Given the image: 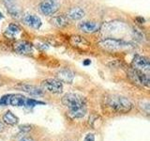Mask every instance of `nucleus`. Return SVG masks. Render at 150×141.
Returning a JSON list of instances; mask_svg holds the SVG:
<instances>
[{
  "label": "nucleus",
  "instance_id": "nucleus-8",
  "mask_svg": "<svg viewBox=\"0 0 150 141\" xmlns=\"http://www.w3.org/2000/svg\"><path fill=\"white\" fill-rule=\"evenodd\" d=\"M129 76L130 78L133 80V82L141 84L143 86H149V77L147 74H144L143 72H140L138 70L131 69L129 70Z\"/></svg>",
  "mask_w": 150,
  "mask_h": 141
},
{
  "label": "nucleus",
  "instance_id": "nucleus-25",
  "mask_svg": "<svg viewBox=\"0 0 150 141\" xmlns=\"http://www.w3.org/2000/svg\"><path fill=\"white\" fill-rule=\"evenodd\" d=\"M3 129H4V125H3V123L1 121H0V132L1 131H3Z\"/></svg>",
  "mask_w": 150,
  "mask_h": 141
},
{
  "label": "nucleus",
  "instance_id": "nucleus-5",
  "mask_svg": "<svg viewBox=\"0 0 150 141\" xmlns=\"http://www.w3.org/2000/svg\"><path fill=\"white\" fill-rule=\"evenodd\" d=\"M59 9V4L55 0H43L39 5L40 11L43 15H53Z\"/></svg>",
  "mask_w": 150,
  "mask_h": 141
},
{
  "label": "nucleus",
  "instance_id": "nucleus-9",
  "mask_svg": "<svg viewBox=\"0 0 150 141\" xmlns=\"http://www.w3.org/2000/svg\"><path fill=\"white\" fill-rule=\"evenodd\" d=\"M14 51L20 55H29L33 51V44L26 41H19L14 43Z\"/></svg>",
  "mask_w": 150,
  "mask_h": 141
},
{
  "label": "nucleus",
  "instance_id": "nucleus-11",
  "mask_svg": "<svg viewBox=\"0 0 150 141\" xmlns=\"http://www.w3.org/2000/svg\"><path fill=\"white\" fill-rule=\"evenodd\" d=\"M23 22L25 25L29 26L34 29H39L41 26V20L39 16L35 15V14H25L23 17Z\"/></svg>",
  "mask_w": 150,
  "mask_h": 141
},
{
  "label": "nucleus",
  "instance_id": "nucleus-16",
  "mask_svg": "<svg viewBox=\"0 0 150 141\" xmlns=\"http://www.w3.org/2000/svg\"><path fill=\"white\" fill-rule=\"evenodd\" d=\"M22 89L23 91H25L28 94H30V95H33V96L42 95V90L40 88L34 87V86H31V85H23Z\"/></svg>",
  "mask_w": 150,
  "mask_h": 141
},
{
  "label": "nucleus",
  "instance_id": "nucleus-2",
  "mask_svg": "<svg viewBox=\"0 0 150 141\" xmlns=\"http://www.w3.org/2000/svg\"><path fill=\"white\" fill-rule=\"evenodd\" d=\"M106 103L112 110L118 113L129 112L132 108V103H130L129 99L119 95H110L109 97H107Z\"/></svg>",
  "mask_w": 150,
  "mask_h": 141
},
{
  "label": "nucleus",
  "instance_id": "nucleus-14",
  "mask_svg": "<svg viewBox=\"0 0 150 141\" xmlns=\"http://www.w3.org/2000/svg\"><path fill=\"white\" fill-rule=\"evenodd\" d=\"M51 23H52V25H54L56 27L63 28V27H66L67 26H69V20L66 15L61 14V15H57V16H54L52 18Z\"/></svg>",
  "mask_w": 150,
  "mask_h": 141
},
{
  "label": "nucleus",
  "instance_id": "nucleus-26",
  "mask_svg": "<svg viewBox=\"0 0 150 141\" xmlns=\"http://www.w3.org/2000/svg\"><path fill=\"white\" fill-rule=\"evenodd\" d=\"M2 18H3V15H2V13L0 12V19H2Z\"/></svg>",
  "mask_w": 150,
  "mask_h": 141
},
{
  "label": "nucleus",
  "instance_id": "nucleus-24",
  "mask_svg": "<svg viewBox=\"0 0 150 141\" xmlns=\"http://www.w3.org/2000/svg\"><path fill=\"white\" fill-rule=\"evenodd\" d=\"M21 141H33L31 138H29V137H25V138H23Z\"/></svg>",
  "mask_w": 150,
  "mask_h": 141
},
{
  "label": "nucleus",
  "instance_id": "nucleus-15",
  "mask_svg": "<svg viewBox=\"0 0 150 141\" xmlns=\"http://www.w3.org/2000/svg\"><path fill=\"white\" fill-rule=\"evenodd\" d=\"M57 77L61 82H65V83H69L70 84L73 81L74 78V73L68 69H63L58 72L57 73Z\"/></svg>",
  "mask_w": 150,
  "mask_h": 141
},
{
  "label": "nucleus",
  "instance_id": "nucleus-6",
  "mask_svg": "<svg viewBox=\"0 0 150 141\" xmlns=\"http://www.w3.org/2000/svg\"><path fill=\"white\" fill-rule=\"evenodd\" d=\"M132 68L135 70H138L143 73H148L150 69V63L147 58L140 55H135L132 59Z\"/></svg>",
  "mask_w": 150,
  "mask_h": 141
},
{
  "label": "nucleus",
  "instance_id": "nucleus-13",
  "mask_svg": "<svg viewBox=\"0 0 150 141\" xmlns=\"http://www.w3.org/2000/svg\"><path fill=\"white\" fill-rule=\"evenodd\" d=\"M5 7L7 8L8 12L13 17H18L20 15V9L16 2V0H3Z\"/></svg>",
  "mask_w": 150,
  "mask_h": 141
},
{
  "label": "nucleus",
  "instance_id": "nucleus-12",
  "mask_svg": "<svg viewBox=\"0 0 150 141\" xmlns=\"http://www.w3.org/2000/svg\"><path fill=\"white\" fill-rule=\"evenodd\" d=\"M84 11L80 7H73L70 8L66 16L69 18V20H72V21H78L81 20V19L84 16Z\"/></svg>",
  "mask_w": 150,
  "mask_h": 141
},
{
  "label": "nucleus",
  "instance_id": "nucleus-23",
  "mask_svg": "<svg viewBox=\"0 0 150 141\" xmlns=\"http://www.w3.org/2000/svg\"><path fill=\"white\" fill-rule=\"evenodd\" d=\"M91 64V61H90V59H86L83 61V65L84 66H88V65H90Z\"/></svg>",
  "mask_w": 150,
  "mask_h": 141
},
{
  "label": "nucleus",
  "instance_id": "nucleus-10",
  "mask_svg": "<svg viewBox=\"0 0 150 141\" xmlns=\"http://www.w3.org/2000/svg\"><path fill=\"white\" fill-rule=\"evenodd\" d=\"M79 30H81L83 33H86V34H92V33H95L97 31L100 30V24L98 22H82L79 24L78 26Z\"/></svg>",
  "mask_w": 150,
  "mask_h": 141
},
{
  "label": "nucleus",
  "instance_id": "nucleus-22",
  "mask_svg": "<svg viewBox=\"0 0 150 141\" xmlns=\"http://www.w3.org/2000/svg\"><path fill=\"white\" fill-rule=\"evenodd\" d=\"M135 20L137 21L139 24H144V23H145V19L143 18V17H141V16L136 17V18H135Z\"/></svg>",
  "mask_w": 150,
  "mask_h": 141
},
{
  "label": "nucleus",
  "instance_id": "nucleus-17",
  "mask_svg": "<svg viewBox=\"0 0 150 141\" xmlns=\"http://www.w3.org/2000/svg\"><path fill=\"white\" fill-rule=\"evenodd\" d=\"M3 120L6 124L8 125H15L18 123V118L13 114L11 111H7L3 116Z\"/></svg>",
  "mask_w": 150,
  "mask_h": 141
},
{
  "label": "nucleus",
  "instance_id": "nucleus-19",
  "mask_svg": "<svg viewBox=\"0 0 150 141\" xmlns=\"http://www.w3.org/2000/svg\"><path fill=\"white\" fill-rule=\"evenodd\" d=\"M7 32L11 33V35H15L18 32H20V27H19V26L16 25V24H9Z\"/></svg>",
  "mask_w": 150,
  "mask_h": 141
},
{
  "label": "nucleus",
  "instance_id": "nucleus-21",
  "mask_svg": "<svg viewBox=\"0 0 150 141\" xmlns=\"http://www.w3.org/2000/svg\"><path fill=\"white\" fill-rule=\"evenodd\" d=\"M83 141H95V136L93 134H87Z\"/></svg>",
  "mask_w": 150,
  "mask_h": 141
},
{
  "label": "nucleus",
  "instance_id": "nucleus-20",
  "mask_svg": "<svg viewBox=\"0 0 150 141\" xmlns=\"http://www.w3.org/2000/svg\"><path fill=\"white\" fill-rule=\"evenodd\" d=\"M39 103H40V102H38L36 100H34V99H27L26 98V100H25V106H28V107H32V106H35L37 105H39Z\"/></svg>",
  "mask_w": 150,
  "mask_h": 141
},
{
  "label": "nucleus",
  "instance_id": "nucleus-7",
  "mask_svg": "<svg viewBox=\"0 0 150 141\" xmlns=\"http://www.w3.org/2000/svg\"><path fill=\"white\" fill-rule=\"evenodd\" d=\"M42 86L45 89L52 93H61L63 90V84L58 79L48 78L42 82Z\"/></svg>",
  "mask_w": 150,
  "mask_h": 141
},
{
  "label": "nucleus",
  "instance_id": "nucleus-3",
  "mask_svg": "<svg viewBox=\"0 0 150 141\" xmlns=\"http://www.w3.org/2000/svg\"><path fill=\"white\" fill-rule=\"evenodd\" d=\"M26 98L21 94H8L0 99V105L25 106Z\"/></svg>",
  "mask_w": 150,
  "mask_h": 141
},
{
  "label": "nucleus",
  "instance_id": "nucleus-4",
  "mask_svg": "<svg viewBox=\"0 0 150 141\" xmlns=\"http://www.w3.org/2000/svg\"><path fill=\"white\" fill-rule=\"evenodd\" d=\"M98 45L102 49L107 51H119L122 48L128 47L129 43H127L124 41H120L116 39H106L98 42Z\"/></svg>",
  "mask_w": 150,
  "mask_h": 141
},
{
  "label": "nucleus",
  "instance_id": "nucleus-1",
  "mask_svg": "<svg viewBox=\"0 0 150 141\" xmlns=\"http://www.w3.org/2000/svg\"><path fill=\"white\" fill-rule=\"evenodd\" d=\"M63 105L69 108V114L73 119L83 118L86 113V98L76 93H67L62 98Z\"/></svg>",
  "mask_w": 150,
  "mask_h": 141
},
{
  "label": "nucleus",
  "instance_id": "nucleus-18",
  "mask_svg": "<svg viewBox=\"0 0 150 141\" xmlns=\"http://www.w3.org/2000/svg\"><path fill=\"white\" fill-rule=\"evenodd\" d=\"M70 42H71V44L74 46H78L79 44L80 45H86V46L89 45V42L86 40H84L83 38L79 37V36L72 37L71 40H70Z\"/></svg>",
  "mask_w": 150,
  "mask_h": 141
}]
</instances>
